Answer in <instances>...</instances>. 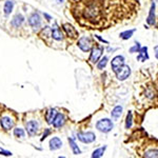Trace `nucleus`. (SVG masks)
Masks as SVG:
<instances>
[{
	"label": "nucleus",
	"instance_id": "f257e3e1",
	"mask_svg": "<svg viewBox=\"0 0 158 158\" xmlns=\"http://www.w3.org/2000/svg\"><path fill=\"white\" fill-rule=\"evenodd\" d=\"M68 7L81 27L103 31L134 18L139 3L137 0H69Z\"/></svg>",
	"mask_w": 158,
	"mask_h": 158
},
{
	"label": "nucleus",
	"instance_id": "f03ea898",
	"mask_svg": "<svg viewBox=\"0 0 158 158\" xmlns=\"http://www.w3.org/2000/svg\"><path fill=\"white\" fill-rule=\"evenodd\" d=\"M17 122V115L14 111H9L7 115H3L0 118V126L4 131H10L15 127Z\"/></svg>",
	"mask_w": 158,
	"mask_h": 158
},
{
	"label": "nucleus",
	"instance_id": "7ed1b4c3",
	"mask_svg": "<svg viewBox=\"0 0 158 158\" xmlns=\"http://www.w3.org/2000/svg\"><path fill=\"white\" fill-rule=\"evenodd\" d=\"M96 128H97L100 132L109 133V132L112 131V129L114 128V124H113V122H112L111 119L104 118V119H100V120L97 121V123H96Z\"/></svg>",
	"mask_w": 158,
	"mask_h": 158
},
{
	"label": "nucleus",
	"instance_id": "20e7f679",
	"mask_svg": "<svg viewBox=\"0 0 158 158\" xmlns=\"http://www.w3.org/2000/svg\"><path fill=\"white\" fill-rule=\"evenodd\" d=\"M39 122L35 119H31L27 122H25V130L30 136H35L39 133Z\"/></svg>",
	"mask_w": 158,
	"mask_h": 158
},
{
	"label": "nucleus",
	"instance_id": "39448f33",
	"mask_svg": "<svg viewBox=\"0 0 158 158\" xmlns=\"http://www.w3.org/2000/svg\"><path fill=\"white\" fill-rule=\"evenodd\" d=\"M62 29H63V32L65 33V35L68 36L69 39L75 40V39H77V38H78V36H79L78 32L76 31V29L73 27L72 24L64 23V24L62 25Z\"/></svg>",
	"mask_w": 158,
	"mask_h": 158
},
{
	"label": "nucleus",
	"instance_id": "423d86ee",
	"mask_svg": "<svg viewBox=\"0 0 158 158\" xmlns=\"http://www.w3.org/2000/svg\"><path fill=\"white\" fill-rule=\"evenodd\" d=\"M102 53H103V47L99 45L98 43H95V47L92 49L90 61L92 63H97V61L99 60V58L101 57Z\"/></svg>",
	"mask_w": 158,
	"mask_h": 158
},
{
	"label": "nucleus",
	"instance_id": "0eeeda50",
	"mask_svg": "<svg viewBox=\"0 0 158 158\" xmlns=\"http://www.w3.org/2000/svg\"><path fill=\"white\" fill-rule=\"evenodd\" d=\"M77 137L83 143H92L96 139V136L93 132H79L77 134Z\"/></svg>",
	"mask_w": 158,
	"mask_h": 158
},
{
	"label": "nucleus",
	"instance_id": "6e6552de",
	"mask_svg": "<svg viewBox=\"0 0 158 158\" xmlns=\"http://www.w3.org/2000/svg\"><path fill=\"white\" fill-rule=\"evenodd\" d=\"M124 64H126V63H124V57H123V56H116V57H114L113 60H112V63H111L112 70H113L114 73L117 74Z\"/></svg>",
	"mask_w": 158,
	"mask_h": 158
},
{
	"label": "nucleus",
	"instance_id": "1a4fd4ad",
	"mask_svg": "<svg viewBox=\"0 0 158 158\" xmlns=\"http://www.w3.org/2000/svg\"><path fill=\"white\" fill-rule=\"evenodd\" d=\"M29 24L31 27H33L34 30L38 31L41 27V18H40L39 14L37 13H33L32 15L29 17Z\"/></svg>",
	"mask_w": 158,
	"mask_h": 158
},
{
	"label": "nucleus",
	"instance_id": "9d476101",
	"mask_svg": "<svg viewBox=\"0 0 158 158\" xmlns=\"http://www.w3.org/2000/svg\"><path fill=\"white\" fill-rule=\"evenodd\" d=\"M77 44H78L79 49L82 51V52H89V51L92 49L93 43H92L91 39L89 37H82L78 40Z\"/></svg>",
	"mask_w": 158,
	"mask_h": 158
},
{
	"label": "nucleus",
	"instance_id": "9b49d317",
	"mask_svg": "<svg viewBox=\"0 0 158 158\" xmlns=\"http://www.w3.org/2000/svg\"><path fill=\"white\" fill-rule=\"evenodd\" d=\"M116 75H117L118 80H120V81L126 80V79L129 78V76L131 75V68H130L129 65L124 64L123 67L120 69V71L116 74Z\"/></svg>",
	"mask_w": 158,
	"mask_h": 158
},
{
	"label": "nucleus",
	"instance_id": "f8f14e48",
	"mask_svg": "<svg viewBox=\"0 0 158 158\" xmlns=\"http://www.w3.org/2000/svg\"><path fill=\"white\" fill-rule=\"evenodd\" d=\"M51 37L52 39L56 40V41H61L63 39V33L59 27H58L57 24H54V27L51 29Z\"/></svg>",
	"mask_w": 158,
	"mask_h": 158
},
{
	"label": "nucleus",
	"instance_id": "ddd939ff",
	"mask_svg": "<svg viewBox=\"0 0 158 158\" xmlns=\"http://www.w3.org/2000/svg\"><path fill=\"white\" fill-rule=\"evenodd\" d=\"M64 121H65V118H64V116H63V114L58 113L55 115L52 123H53V126H54V128H61V127L64 124Z\"/></svg>",
	"mask_w": 158,
	"mask_h": 158
},
{
	"label": "nucleus",
	"instance_id": "4468645a",
	"mask_svg": "<svg viewBox=\"0 0 158 158\" xmlns=\"http://www.w3.org/2000/svg\"><path fill=\"white\" fill-rule=\"evenodd\" d=\"M61 146H62V141L58 137H53L50 140V150H52V151H56V150L60 149Z\"/></svg>",
	"mask_w": 158,
	"mask_h": 158
},
{
	"label": "nucleus",
	"instance_id": "2eb2a0df",
	"mask_svg": "<svg viewBox=\"0 0 158 158\" xmlns=\"http://www.w3.org/2000/svg\"><path fill=\"white\" fill-rule=\"evenodd\" d=\"M23 22H24V17L21 14H17L11 21V24L14 27H20Z\"/></svg>",
	"mask_w": 158,
	"mask_h": 158
},
{
	"label": "nucleus",
	"instance_id": "dca6fc26",
	"mask_svg": "<svg viewBox=\"0 0 158 158\" xmlns=\"http://www.w3.org/2000/svg\"><path fill=\"white\" fill-rule=\"evenodd\" d=\"M155 7H156V4H155V2H153L151 10H150L149 17H148V19H147L148 24H150V25L155 24Z\"/></svg>",
	"mask_w": 158,
	"mask_h": 158
},
{
	"label": "nucleus",
	"instance_id": "f3484780",
	"mask_svg": "<svg viewBox=\"0 0 158 158\" xmlns=\"http://www.w3.org/2000/svg\"><path fill=\"white\" fill-rule=\"evenodd\" d=\"M13 7H14V1L13 0H6V3H4L3 11L6 15H10L13 11Z\"/></svg>",
	"mask_w": 158,
	"mask_h": 158
},
{
	"label": "nucleus",
	"instance_id": "a211bd4d",
	"mask_svg": "<svg viewBox=\"0 0 158 158\" xmlns=\"http://www.w3.org/2000/svg\"><path fill=\"white\" fill-rule=\"evenodd\" d=\"M121 114H122V106H115V108L113 109L111 115H112V118H113L114 120H117V119L121 116Z\"/></svg>",
	"mask_w": 158,
	"mask_h": 158
},
{
	"label": "nucleus",
	"instance_id": "6ab92c4d",
	"mask_svg": "<svg viewBox=\"0 0 158 158\" xmlns=\"http://www.w3.org/2000/svg\"><path fill=\"white\" fill-rule=\"evenodd\" d=\"M56 115V110L55 109H50L48 110V112L45 113V120H47L48 123H52L53 119Z\"/></svg>",
	"mask_w": 158,
	"mask_h": 158
},
{
	"label": "nucleus",
	"instance_id": "aec40b11",
	"mask_svg": "<svg viewBox=\"0 0 158 158\" xmlns=\"http://www.w3.org/2000/svg\"><path fill=\"white\" fill-rule=\"evenodd\" d=\"M69 143H70L71 148H72L73 154H75V155H79V154H81L80 149H79L78 146H77V144H76V142L74 141V140H73L72 138H69Z\"/></svg>",
	"mask_w": 158,
	"mask_h": 158
},
{
	"label": "nucleus",
	"instance_id": "412c9836",
	"mask_svg": "<svg viewBox=\"0 0 158 158\" xmlns=\"http://www.w3.org/2000/svg\"><path fill=\"white\" fill-rule=\"evenodd\" d=\"M106 149V147H102V148H99V149L95 150V151L93 152V154H92V157H93V158H99V157L103 156Z\"/></svg>",
	"mask_w": 158,
	"mask_h": 158
},
{
	"label": "nucleus",
	"instance_id": "4be33fe9",
	"mask_svg": "<svg viewBox=\"0 0 158 158\" xmlns=\"http://www.w3.org/2000/svg\"><path fill=\"white\" fill-rule=\"evenodd\" d=\"M135 31H136V30H130V31H126V32H122L121 34H120V37L123 40L129 39V38L132 37V35H133L134 33H135Z\"/></svg>",
	"mask_w": 158,
	"mask_h": 158
},
{
	"label": "nucleus",
	"instance_id": "5701e85b",
	"mask_svg": "<svg viewBox=\"0 0 158 158\" xmlns=\"http://www.w3.org/2000/svg\"><path fill=\"white\" fill-rule=\"evenodd\" d=\"M108 60H109L108 57H103L100 61H97V68L99 70H102V69L106 67V63H108Z\"/></svg>",
	"mask_w": 158,
	"mask_h": 158
},
{
	"label": "nucleus",
	"instance_id": "b1692460",
	"mask_svg": "<svg viewBox=\"0 0 158 158\" xmlns=\"http://www.w3.org/2000/svg\"><path fill=\"white\" fill-rule=\"evenodd\" d=\"M144 157H157V149H153L150 150V151H146L144 153Z\"/></svg>",
	"mask_w": 158,
	"mask_h": 158
},
{
	"label": "nucleus",
	"instance_id": "393cba45",
	"mask_svg": "<svg viewBox=\"0 0 158 158\" xmlns=\"http://www.w3.org/2000/svg\"><path fill=\"white\" fill-rule=\"evenodd\" d=\"M14 135H15V137H24V131L22 129H20V128H16L14 130Z\"/></svg>",
	"mask_w": 158,
	"mask_h": 158
},
{
	"label": "nucleus",
	"instance_id": "a878e982",
	"mask_svg": "<svg viewBox=\"0 0 158 158\" xmlns=\"http://www.w3.org/2000/svg\"><path fill=\"white\" fill-rule=\"evenodd\" d=\"M132 127V113L129 112L128 116H127V121H126V128L130 129Z\"/></svg>",
	"mask_w": 158,
	"mask_h": 158
},
{
	"label": "nucleus",
	"instance_id": "bb28decb",
	"mask_svg": "<svg viewBox=\"0 0 158 158\" xmlns=\"http://www.w3.org/2000/svg\"><path fill=\"white\" fill-rule=\"evenodd\" d=\"M139 49H140V45H139V43H137V44L135 45V47H133V48H131V49H130V52H131V53L138 52Z\"/></svg>",
	"mask_w": 158,
	"mask_h": 158
},
{
	"label": "nucleus",
	"instance_id": "cd10ccee",
	"mask_svg": "<svg viewBox=\"0 0 158 158\" xmlns=\"http://www.w3.org/2000/svg\"><path fill=\"white\" fill-rule=\"evenodd\" d=\"M0 155H4V156H12V153L9 151H0Z\"/></svg>",
	"mask_w": 158,
	"mask_h": 158
},
{
	"label": "nucleus",
	"instance_id": "c85d7f7f",
	"mask_svg": "<svg viewBox=\"0 0 158 158\" xmlns=\"http://www.w3.org/2000/svg\"><path fill=\"white\" fill-rule=\"evenodd\" d=\"M50 133H51V131H50V130H49V129H45V133L43 134V137L41 138V140H44L45 138H47V136H48V135H49Z\"/></svg>",
	"mask_w": 158,
	"mask_h": 158
},
{
	"label": "nucleus",
	"instance_id": "c756f323",
	"mask_svg": "<svg viewBox=\"0 0 158 158\" xmlns=\"http://www.w3.org/2000/svg\"><path fill=\"white\" fill-rule=\"evenodd\" d=\"M44 16H45V17H47V18H48L47 20H51V19H52V18H51V16H49V15H48V14H44Z\"/></svg>",
	"mask_w": 158,
	"mask_h": 158
}]
</instances>
